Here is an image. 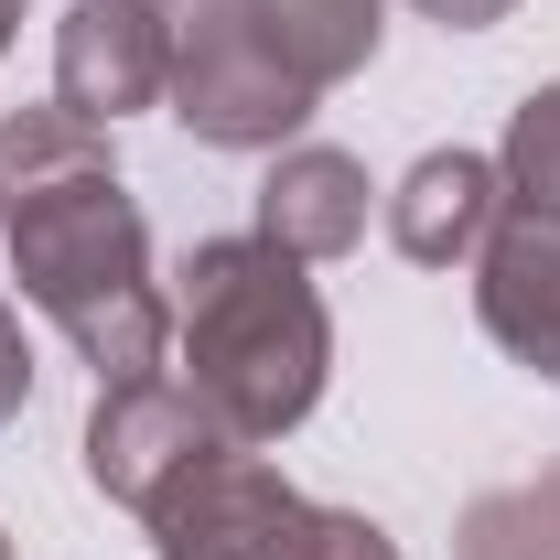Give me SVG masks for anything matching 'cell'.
<instances>
[{"label":"cell","instance_id":"7c38bea8","mask_svg":"<svg viewBox=\"0 0 560 560\" xmlns=\"http://www.w3.org/2000/svg\"><path fill=\"white\" fill-rule=\"evenodd\" d=\"M495 173H506V206L517 215H560V86H539V97L506 119Z\"/></svg>","mask_w":560,"mask_h":560},{"label":"cell","instance_id":"8992f818","mask_svg":"<svg viewBox=\"0 0 560 560\" xmlns=\"http://www.w3.org/2000/svg\"><path fill=\"white\" fill-rule=\"evenodd\" d=\"M173 75V33L162 0H75L55 33V108H75L86 130H119L130 108L162 97Z\"/></svg>","mask_w":560,"mask_h":560},{"label":"cell","instance_id":"9c48e42d","mask_svg":"<svg viewBox=\"0 0 560 560\" xmlns=\"http://www.w3.org/2000/svg\"><path fill=\"white\" fill-rule=\"evenodd\" d=\"M259 237L291 248L302 270H313V259H346L355 237H366V162L324 151V140L280 151L270 184H259Z\"/></svg>","mask_w":560,"mask_h":560},{"label":"cell","instance_id":"5b68a950","mask_svg":"<svg viewBox=\"0 0 560 560\" xmlns=\"http://www.w3.org/2000/svg\"><path fill=\"white\" fill-rule=\"evenodd\" d=\"M206 442H226V431H215V410L184 377H119V388H97V410H86V486L119 495V506H151Z\"/></svg>","mask_w":560,"mask_h":560},{"label":"cell","instance_id":"5bb4252c","mask_svg":"<svg viewBox=\"0 0 560 560\" xmlns=\"http://www.w3.org/2000/svg\"><path fill=\"white\" fill-rule=\"evenodd\" d=\"M420 11H431V22H453V33H486V22L517 11V0H420Z\"/></svg>","mask_w":560,"mask_h":560},{"label":"cell","instance_id":"30bf717a","mask_svg":"<svg viewBox=\"0 0 560 560\" xmlns=\"http://www.w3.org/2000/svg\"><path fill=\"white\" fill-rule=\"evenodd\" d=\"M248 11H259V33L280 44V66L302 75L313 97L346 86L377 55V0H248Z\"/></svg>","mask_w":560,"mask_h":560},{"label":"cell","instance_id":"277c9868","mask_svg":"<svg viewBox=\"0 0 560 560\" xmlns=\"http://www.w3.org/2000/svg\"><path fill=\"white\" fill-rule=\"evenodd\" d=\"M140 517H151L162 560H291L313 528V495L280 486V464H259V442H206Z\"/></svg>","mask_w":560,"mask_h":560},{"label":"cell","instance_id":"ba28073f","mask_svg":"<svg viewBox=\"0 0 560 560\" xmlns=\"http://www.w3.org/2000/svg\"><path fill=\"white\" fill-rule=\"evenodd\" d=\"M495 226H506V173H495L486 151H431V162H410V184L388 195V237H399V259H420V270L486 259Z\"/></svg>","mask_w":560,"mask_h":560},{"label":"cell","instance_id":"9a60e30c","mask_svg":"<svg viewBox=\"0 0 560 560\" xmlns=\"http://www.w3.org/2000/svg\"><path fill=\"white\" fill-rule=\"evenodd\" d=\"M11 22H22V0H0V44H11Z\"/></svg>","mask_w":560,"mask_h":560},{"label":"cell","instance_id":"8fae6325","mask_svg":"<svg viewBox=\"0 0 560 560\" xmlns=\"http://www.w3.org/2000/svg\"><path fill=\"white\" fill-rule=\"evenodd\" d=\"M453 560H560V464H539L528 486H495L464 506Z\"/></svg>","mask_w":560,"mask_h":560},{"label":"cell","instance_id":"2e32d148","mask_svg":"<svg viewBox=\"0 0 560 560\" xmlns=\"http://www.w3.org/2000/svg\"><path fill=\"white\" fill-rule=\"evenodd\" d=\"M0 560H11V539H0Z\"/></svg>","mask_w":560,"mask_h":560},{"label":"cell","instance_id":"52a82bcc","mask_svg":"<svg viewBox=\"0 0 560 560\" xmlns=\"http://www.w3.org/2000/svg\"><path fill=\"white\" fill-rule=\"evenodd\" d=\"M475 313H486V335L528 377H550L560 388V215H517L486 237V259H475Z\"/></svg>","mask_w":560,"mask_h":560},{"label":"cell","instance_id":"3957f363","mask_svg":"<svg viewBox=\"0 0 560 560\" xmlns=\"http://www.w3.org/2000/svg\"><path fill=\"white\" fill-rule=\"evenodd\" d=\"M162 33H173L162 97L206 151H291V130L313 119V86L280 66L248 0H162Z\"/></svg>","mask_w":560,"mask_h":560},{"label":"cell","instance_id":"6da1fadb","mask_svg":"<svg viewBox=\"0 0 560 560\" xmlns=\"http://www.w3.org/2000/svg\"><path fill=\"white\" fill-rule=\"evenodd\" d=\"M173 346H184V388L215 410L226 442H280L324 399L335 324H324V291L302 280L291 248L195 237L173 270Z\"/></svg>","mask_w":560,"mask_h":560},{"label":"cell","instance_id":"7a4b0ae2","mask_svg":"<svg viewBox=\"0 0 560 560\" xmlns=\"http://www.w3.org/2000/svg\"><path fill=\"white\" fill-rule=\"evenodd\" d=\"M0 248L33 313L66 324V346L97 366V388L119 377H162L173 355V291L151 280V226H140L130 184L108 162H75L55 184L0 206Z\"/></svg>","mask_w":560,"mask_h":560},{"label":"cell","instance_id":"4fadbf2b","mask_svg":"<svg viewBox=\"0 0 560 560\" xmlns=\"http://www.w3.org/2000/svg\"><path fill=\"white\" fill-rule=\"evenodd\" d=\"M22 399H33V346H22V313L0 302V420H22Z\"/></svg>","mask_w":560,"mask_h":560}]
</instances>
